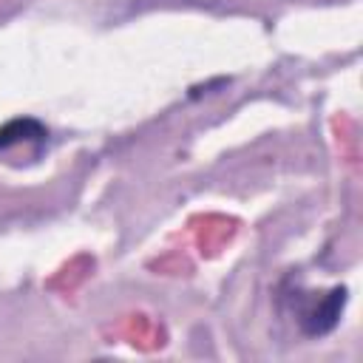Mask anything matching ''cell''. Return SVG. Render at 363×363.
I'll list each match as a JSON object with an SVG mask.
<instances>
[{"label":"cell","instance_id":"obj_2","mask_svg":"<svg viewBox=\"0 0 363 363\" xmlns=\"http://www.w3.org/2000/svg\"><path fill=\"white\" fill-rule=\"evenodd\" d=\"M40 136H45V128L31 116H20L0 128V147H11L17 142H28V139H40Z\"/></svg>","mask_w":363,"mask_h":363},{"label":"cell","instance_id":"obj_1","mask_svg":"<svg viewBox=\"0 0 363 363\" xmlns=\"http://www.w3.org/2000/svg\"><path fill=\"white\" fill-rule=\"evenodd\" d=\"M343 303H346V286H335L323 295V301H318V306L312 312L303 315L301 326L306 335H326L329 329H335L340 312H343Z\"/></svg>","mask_w":363,"mask_h":363}]
</instances>
